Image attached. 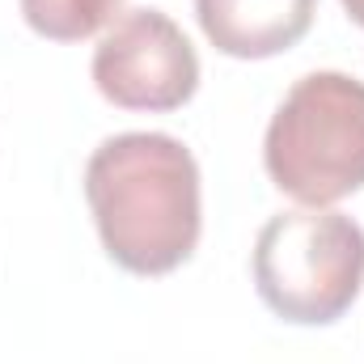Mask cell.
<instances>
[{"label": "cell", "mask_w": 364, "mask_h": 364, "mask_svg": "<svg viewBox=\"0 0 364 364\" xmlns=\"http://www.w3.org/2000/svg\"><path fill=\"white\" fill-rule=\"evenodd\" d=\"M85 199L102 250L132 275H170L195 255L199 166L166 132H123L93 149Z\"/></svg>", "instance_id": "cell-1"}, {"label": "cell", "mask_w": 364, "mask_h": 364, "mask_svg": "<svg viewBox=\"0 0 364 364\" xmlns=\"http://www.w3.org/2000/svg\"><path fill=\"white\" fill-rule=\"evenodd\" d=\"M263 166L301 208H331L364 191V81L348 73L301 77L267 123Z\"/></svg>", "instance_id": "cell-2"}, {"label": "cell", "mask_w": 364, "mask_h": 364, "mask_svg": "<svg viewBox=\"0 0 364 364\" xmlns=\"http://www.w3.org/2000/svg\"><path fill=\"white\" fill-rule=\"evenodd\" d=\"M364 284V229L331 208H292L255 237V288L292 326L339 322Z\"/></svg>", "instance_id": "cell-3"}, {"label": "cell", "mask_w": 364, "mask_h": 364, "mask_svg": "<svg viewBox=\"0 0 364 364\" xmlns=\"http://www.w3.org/2000/svg\"><path fill=\"white\" fill-rule=\"evenodd\" d=\"M93 85L123 110H178L199 90V55L161 9H127L93 47Z\"/></svg>", "instance_id": "cell-4"}, {"label": "cell", "mask_w": 364, "mask_h": 364, "mask_svg": "<svg viewBox=\"0 0 364 364\" xmlns=\"http://www.w3.org/2000/svg\"><path fill=\"white\" fill-rule=\"evenodd\" d=\"M318 0H195L199 30L220 55L272 60L314 26Z\"/></svg>", "instance_id": "cell-5"}, {"label": "cell", "mask_w": 364, "mask_h": 364, "mask_svg": "<svg viewBox=\"0 0 364 364\" xmlns=\"http://www.w3.org/2000/svg\"><path fill=\"white\" fill-rule=\"evenodd\" d=\"M123 0H21V17L34 34L51 43H81L114 26Z\"/></svg>", "instance_id": "cell-6"}, {"label": "cell", "mask_w": 364, "mask_h": 364, "mask_svg": "<svg viewBox=\"0 0 364 364\" xmlns=\"http://www.w3.org/2000/svg\"><path fill=\"white\" fill-rule=\"evenodd\" d=\"M343 9H348V17L364 30V0H343Z\"/></svg>", "instance_id": "cell-7"}]
</instances>
